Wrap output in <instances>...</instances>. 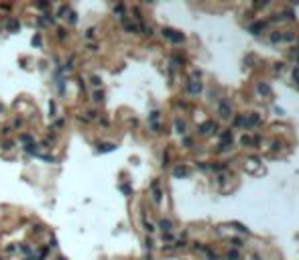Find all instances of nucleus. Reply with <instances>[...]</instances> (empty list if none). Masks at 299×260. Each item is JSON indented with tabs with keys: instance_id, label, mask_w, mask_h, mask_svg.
<instances>
[{
	"instance_id": "1",
	"label": "nucleus",
	"mask_w": 299,
	"mask_h": 260,
	"mask_svg": "<svg viewBox=\"0 0 299 260\" xmlns=\"http://www.w3.org/2000/svg\"><path fill=\"white\" fill-rule=\"evenodd\" d=\"M161 226H163V230H169V228H171V224H169V222H161Z\"/></svg>"
},
{
	"instance_id": "2",
	"label": "nucleus",
	"mask_w": 299,
	"mask_h": 260,
	"mask_svg": "<svg viewBox=\"0 0 299 260\" xmlns=\"http://www.w3.org/2000/svg\"><path fill=\"white\" fill-rule=\"evenodd\" d=\"M258 90L263 91V94H267V91H269V88H267V85H258Z\"/></svg>"
},
{
	"instance_id": "3",
	"label": "nucleus",
	"mask_w": 299,
	"mask_h": 260,
	"mask_svg": "<svg viewBox=\"0 0 299 260\" xmlns=\"http://www.w3.org/2000/svg\"><path fill=\"white\" fill-rule=\"evenodd\" d=\"M295 79H297V83H299V69L295 71Z\"/></svg>"
}]
</instances>
